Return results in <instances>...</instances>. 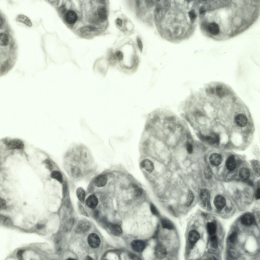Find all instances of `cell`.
Here are the masks:
<instances>
[{"mask_svg": "<svg viewBox=\"0 0 260 260\" xmlns=\"http://www.w3.org/2000/svg\"><path fill=\"white\" fill-rule=\"evenodd\" d=\"M109 66L108 61L98 60L94 63L93 70L95 74L104 77L107 73Z\"/></svg>", "mask_w": 260, "mask_h": 260, "instance_id": "obj_1", "label": "cell"}, {"mask_svg": "<svg viewBox=\"0 0 260 260\" xmlns=\"http://www.w3.org/2000/svg\"><path fill=\"white\" fill-rule=\"evenodd\" d=\"M4 140V142L9 149H22L24 148V143L20 139H14L8 141L5 139Z\"/></svg>", "mask_w": 260, "mask_h": 260, "instance_id": "obj_2", "label": "cell"}, {"mask_svg": "<svg viewBox=\"0 0 260 260\" xmlns=\"http://www.w3.org/2000/svg\"><path fill=\"white\" fill-rule=\"evenodd\" d=\"M200 136L202 140L205 141L210 144H219L220 137L217 134L212 133L208 136H204L201 135Z\"/></svg>", "mask_w": 260, "mask_h": 260, "instance_id": "obj_3", "label": "cell"}, {"mask_svg": "<svg viewBox=\"0 0 260 260\" xmlns=\"http://www.w3.org/2000/svg\"><path fill=\"white\" fill-rule=\"evenodd\" d=\"M200 237V234L197 231L192 230L189 232L188 235V239L191 248L193 247Z\"/></svg>", "mask_w": 260, "mask_h": 260, "instance_id": "obj_4", "label": "cell"}, {"mask_svg": "<svg viewBox=\"0 0 260 260\" xmlns=\"http://www.w3.org/2000/svg\"><path fill=\"white\" fill-rule=\"evenodd\" d=\"M88 242L90 246L93 248L98 247L101 243L100 239L96 234L92 233L90 234L88 238Z\"/></svg>", "mask_w": 260, "mask_h": 260, "instance_id": "obj_5", "label": "cell"}, {"mask_svg": "<svg viewBox=\"0 0 260 260\" xmlns=\"http://www.w3.org/2000/svg\"><path fill=\"white\" fill-rule=\"evenodd\" d=\"M154 254L157 258L162 259L166 257L167 252L166 248L163 245L158 244L155 248Z\"/></svg>", "mask_w": 260, "mask_h": 260, "instance_id": "obj_6", "label": "cell"}, {"mask_svg": "<svg viewBox=\"0 0 260 260\" xmlns=\"http://www.w3.org/2000/svg\"><path fill=\"white\" fill-rule=\"evenodd\" d=\"M131 246L134 251L139 252L143 250L145 247V244L144 242L142 240H135L132 242Z\"/></svg>", "mask_w": 260, "mask_h": 260, "instance_id": "obj_7", "label": "cell"}, {"mask_svg": "<svg viewBox=\"0 0 260 260\" xmlns=\"http://www.w3.org/2000/svg\"><path fill=\"white\" fill-rule=\"evenodd\" d=\"M89 223L86 221H80L76 228L75 231L78 233H83L88 231L90 229Z\"/></svg>", "mask_w": 260, "mask_h": 260, "instance_id": "obj_8", "label": "cell"}, {"mask_svg": "<svg viewBox=\"0 0 260 260\" xmlns=\"http://www.w3.org/2000/svg\"><path fill=\"white\" fill-rule=\"evenodd\" d=\"M86 203L89 207L91 208L94 209L98 204V199L95 195L91 194L87 198L86 201Z\"/></svg>", "mask_w": 260, "mask_h": 260, "instance_id": "obj_9", "label": "cell"}, {"mask_svg": "<svg viewBox=\"0 0 260 260\" xmlns=\"http://www.w3.org/2000/svg\"><path fill=\"white\" fill-rule=\"evenodd\" d=\"M214 203L215 206L217 209H221L225 206L226 203V200L222 196L218 195L215 198Z\"/></svg>", "mask_w": 260, "mask_h": 260, "instance_id": "obj_10", "label": "cell"}, {"mask_svg": "<svg viewBox=\"0 0 260 260\" xmlns=\"http://www.w3.org/2000/svg\"><path fill=\"white\" fill-rule=\"evenodd\" d=\"M65 19L67 22L69 24H73L75 23L77 19V16L74 11L69 10L66 13Z\"/></svg>", "mask_w": 260, "mask_h": 260, "instance_id": "obj_11", "label": "cell"}, {"mask_svg": "<svg viewBox=\"0 0 260 260\" xmlns=\"http://www.w3.org/2000/svg\"><path fill=\"white\" fill-rule=\"evenodd\" d=\"M200 199L204 206L207 204L208 206L209 204L210 195L209 191L205 189L201 190L200 194Z\"/></svg>", "mask_w": 260, "mask_h": 260, "instance_id": "obj_12", "label": "cell"}, {"mask_svg": "<svg viewBox=\"0 0 260 260\" xmlns=\"http://www.w3.org/2000/svg\"><path fill=\"white\" fill-rule=\"evenodd\" d=\"M141 167L149 172H151L154 170V166L153 162L148 159L143 160L140 164Z\"/></svg>", "mask_w": 260, "mask_h": 260, "instance_id": "obj_13", "label": "cell"}, {"mask_svg": "<svg viewBox=\"0 0 260 260\" xmlns=\"http://www.w3.org/2000/svg\"><path fill=\"white\" fill-rule=\"evenodd\" d=\"M107 178L106 176L104 174L98 175L95 178L94 183L95 185L99 187H102L106 184Z\"/></svg>", "mask_w": 260, "mask_h": 260, "instance_id": "obj_14", "label": "cell"}, {"mask_svg": "<svg viewBox=\"0 0 260 260\" xmlns=\"http://www.w3.org/2000/svg\"><path fill=\"white\" fill-rule=\"evenodd\" d=\"M207 29L210 34L214 35L218 34L220 32L219 25L215 22L209 23L207 26Z\"/></svg>", "mask_w": 260, "mask_h": 260, "instance_id": "obj_15", "label": "cell"}, {"mask_svg": "<svg viewBox=\"0 0 260 260\" xmlns=\"http://www.w3.org/2000/svg\"><path fill=\"white\" fill-rule=\"evenodd\" d=\"M209 160L212 165L217 166L221 164L222 161V157L220 154L217 153H214L210 156Z\"/></svg>", "mask_w": 260, "mask_h": 260, "instance_id": "obj_16", "label": "cell"}, {"mask_svg": "<svg viewBox=\"0 0 260 260\" xmlns=\"http://www.w3.org/2000/svg\"><path fill=\"white\" fill-rule=\"evenodd\" d=\"M235 120L237 124L241 127L246 126L248 122L246 116L245 115L241 113L239 114L236 116Z\"/></svg>", "mask_w": 260, "mask_h": 260, "instance_id": "obj_17", "label": "cell"}, {"mask_svg": "<svg viewBox=\"0 0 260 260\" xmlns=\"http://www.w3.org/2000/svg\"><path fill=\"white\" fill-rule=\"evenodd\" d=\"M108 225L110 231L113 235L119 236L122 234V230L120 225L116 224H109Z\"/></svg>", "mask_w": 260, "mask_h": 260, "instance_id": "obj_18", "label": "cell"}, {"mask_svg": "<svg viewBox=\"0 0 260 260\" xmlns=\"http://www.w3.org/2000/svg\"><path fill=\"white\" fill-rule=\"evenodd\" d=\"M241 223L245 225H249L253 223L254 219L253 217L249 214H246L243 215L241 219Z\"/></svg>", "mask_w": 260, "mask_h": 260, "instance_id": "obj_19", "label": "cell"}, {"mask_svg": "<svg viewBox=\"0 0 260 260\" xmlns=\"http://www.w3.org/2000/svg\"><path fill=\"white\" fill-rule=\"evenodd\" d=\"M226 166L227 169L230 171H232L235 168L236 162L234 156L231 155L229 156L226 161Z\"/></svg>", "mask_w": 260, "mask_h": 260, "instance_id": "obj_20", "label": "cell"}, {"mask_svg": "<svg viewBox=\"0 0 260 260\" xmlns=\"http://www.w3.org/2000/svg\"><path fill=\"white\" fill-rule=\"evenodd\" d=\"M160 223L162 227L164 228L171 230L174 229V225L173 223L167 218H162L161 219Z\"/></svg>", "mask_w": 260, "mask_h": 260, "instance_id": "obj_21", "label": "cell"}, {"mask_svg": "<svg viewBox=\"0 0 260 260\" xmlns=\"http://www.w3.org/2000/svg\"><path fill=\"white\" fill-rule=\"evenodd\" d=\"M98 16L100 19L102 21H104L107 18V11L106 8L103 6L99 7L97 10Z\"/></svg>", "mask_w": 260, "mask_h": 260, "instance_id": "obj_22", "label": "cell"}, {"mask_svg": "<svg viewBox=\"0 0 260 260\" xmlns=\"http://www.w3.org/2000/svg\"><path fill=\"white\" fill-rule=\"evenodd\" d=\"M17 21L24 23L27 26L30 27L32 23L30 19L26 16L23 14L18 15L16 19Z\"/></svg>", "mask_w": 260, "mask_h": 260, "instance_id": "obj_23", "label": "cell"}, {"mask_svg": "<svg viewBox=\"0 0 260 260\" xmlns=\"http://www.w3.org/2000/svg\"><path fill=\"white\" fill-rule=\"evenodd\" d=\"M76 195L79 200L83 203L85 197V192L84 189L81 187L78 188L76 190Z\"/></svg>", "mask_w": 260, "mask_h": 260, "instance_id": "obj_24", "label": "cell"}, {"mask_svg": "<svg viewBox=\"0 0 260 260\" xmlns=\"http://www.w3.org/2000/svg\"><path fill=\"white\" fill-rule=\"evenodd\" d=\"M250 172L248 169L243 168L240 170L239 172V177L245 180H248L250 176Z\"/></svg>", "mask_w": 260, "mask_h": 260, "instance_id": "obj_25", "label": "cell"}, {"mask_svg": "<svg viewBox=\"0 0 260 260\" xmlns=\"http://www.w3.org/2000/svg\"><path fill=\"white\" fill-rule=\"evenodd\" d=\"M51 176L52 178L56 180L60 183H63L62 175L60 171L57 170L53 171L52 172Z\"/></svg>", "mask_w": 260, "mask_h": 260, "instance_id": "obj_26", "label": "cell"}, {"mask_svg": "<svg viewBox=\"0 0 260 260\" xmlns=\"http://www.w3.org/2000/svg\"><path fill=\"white\" fill-rule=\"evenodd\" d=\"M251 164L254 172L257 176L260 175V164L258 161L253 160L251 161Z\"/></svg>", "mask_w": 260, "mask_h": 260, "instance_id": "obj_27", "label": "cell"}, {"mask_svg": "<svg viewBox=\"0 0 260 260\" xmlns=\"http://www.w3.org/2000/svg\"><path fill=\"white\" fill-rule=\"evenodd\" d=\"M0 223L1 224L8 226H12L13 224L10 219L1 215H0Z\"/></svg>", "mask_w": 260, "mask_h": 260, "instance_id": "obj_28", "label": "cell"}, {"mask_svg": "<svg viewBox=\"0 0 260 260\" xmlns=\"http://www.w3.org/2000/svg\"><path fill=\"white\" fill-rule=\"evenodd\" d=\"M206 229L208 233L210 235H214L216 231L215 224L213 222H208L206 225Z\"/></svg>", "mask_w": 260, "mask_h": 260, "instance_id": "obj_29", "label": "cell"}, {"mask_svg": "<svg viewBox=\"0 0 260 260\" xmlns=\"http://www.w3.org/2000/svg\"><path fill=\"white\" fill-rule=\"evenodd\" d=\"M97 28L95 27L91 26H88L82 27L80 29L81 33L85 35H88L91 32L95 31Z\"/></svg>", "mask_w": 260, "mask_h": 260, "instance_id": "obj_30", "label": "cell"}, {"mask_svg": "<svg viewBox=\"0 0 260 260\" xmlns=\"http://www.w3.org/2000/svg\"><path fill=\"white\" fill-rule=\"evenodd\" d=\"M194 199V196L193 193L190 190H189L185 204V206L188 207L190 206L193 201Z\"/></svg>", "mask_w": 260, "mask_h": 260, "instance_id": "obj_31", "label": "cell"}, {"mask_svg": "<svg viewBox=\"0 0 260 260\" xmlns=\"http://www.w3.org/2000/svg\"><path fill=\"white\" fill-rule=\"evenodd\" d=\"M9 42L8 38L7 35L4 33L0 34V44L2 46L7 45Z\"/></svg>", "mask_w": 260, "mask_h": 260, "instance_id": "obj_32", "label": "cell"}, {"mask_svg": "<svg viewBox=\"0 0 260 260\" xmlns=\"http://www.w3.org/2000/svg\"><path fill=\"white\" fill-rule=\"evenodd\" d=\"M71 172L73 177L77 178L80 175L81 171L80 169L77 166H73L71 168Z\"/></svg>", "mask_w": 260, "mask_h": 260, "instance_id": "obj_33", "label": "cell"}, {"mask_svg": "<svg viewBox=\"0 0 260 260\" xmlns=\"http://www.w3.org/2000/svg\"><path fill=\"white\" fill-rule=\"evenodd\" d=\"M210 238V241L211 245L214 248H216L218 246V242L217 237L216 235H212Z\"/></svg>", "mask_w": 260, "mask_h": 260, "instance_id": "obj_34", "label": "cell"}, {"mask_svg": "<svg viewBox=\"0 0 260 260\" xmlns=\"http://www.w3.org/2000/svg\"><path fill=\"white\" fill-rule=\"evenodd\" d=\"M134 196L136 198H139L142 195V189L136 186L134 187Z\"/></svg>", "mask_w": 260, "mask_h": 260, "instance_id": "obj_35", "label": "cell"}, {"mask_svg": "<svg viewBox=\"0 0 260 260\" xmlns=\"http://www.w3.org/2000/svg\"><path fill=\"white\" fill-rule=\"evenodd\" d=\"M204 175L205 178L207 179H209L212 178V173L211 169L209 167H206L205 170Z\"/></svg>", "mask_w": 260, "mask_h": 260, "instance_id": "obj_36", "label": "cell"}, {"mask_svg": "<svg viewBox=\"0 0 260 260\" xmlns=\"http://www.w3.org/2000/svg\"><path fill=\"white\" fill-rule=\"evenodd\" d=\"M114 56L117 60L120 62L122 61L123 58V53L120 51H117L115 54Z\"/></svg>", "mask_w": 260, "mask_h": 260, "instance_id": "obj_37", "label": "cell"}, {"mask_svg": "<svg viewBox=\"0 0 260 260\" xmlns=\"http://www.w3.org/2000/svg\"><path fill=\"white\" fill-rule=\"evenodd\" d=\"M237 237V233L236 232H234L231 233L229 237L230 241L232 243H234L236 241Z\"/></svg>", "mask_w": 260, "mask_h": 260, "instance_id": "obj_38", "label": "cell"}, {"mask_svg": "<svg viewBox=\"0 0 260 260\" xmlns=\"http://www.w3.org/2000/svg\"><path fill=\"white\" fill-rule=\"evenodd\" d=\"M43 162L46 165L47 168L50 170H51L53 169V166L51 161L48 159L44 160Z\"/></svg>", "mask_w": 260, "mask_h": 260, "instance_id": "obj_39", "label": "cell"}, {"mask_svg": "<svg viewBox=\"0 0 260 260\" xmlns=\"http://www.w3.org/2000/svg\"><path fill=\"white\" fill-rule=\"evenodd\" d=\"M151 211L152 214L155 216H158V212L155 206L152 203L150 205Z\"/></svg>", "mask_w": 260, "mask_h": 260, "instance_id": "obj_40", "label": "cell"}, {"mask_svg": "<svg viewBox=\"0 0 260 260\" xmlns=\"http://www.w3.org/2000/svg\"><path fill=\"white\" fill-rule=\"evenodd\" d=\"M189 17L192 22L196 18V15L193 10L190 11L188 13Z\"/></svg>", "mask_w": 260, "mask_h": 260, "instance_id": "obj_41", "label": "cell"}, {"mask_svg": "<svg viewBox=\"0 0 260 260\" xmlns=\"http://www.w3.org/2000/svg\"><path fill=\"white\" fill-rule=\"evenodd\" d=\"M24 250H20L18 251L17 253V256L19 260L23 259V254L24 252Z\"/></svg>", "mask_w": 260, "mask_h": 260, "instance_id": "obj_42", "label": "cell"}, {"mask_svg": "<svg viewBox=\"0 0 260 260\" xmlns=\"http://www.w3.org/2000/svg\"><path fill=\"white\" fill-rule=\"evenodd\" d=\"M186 148L188 153L190 154H191L193 151V147L192 144L188 142L186 145Z\"/></svg>", "mask_w": 260, "mask_h": 260, "instance_id": "obj_43", "label": "cell"}, {"mask_svg": "<svg viewBox=\"0 0 260 260\" xmlns=\"http://www.w3.org/2000/svg\"><path fill=\"white\" fill-rule=\"evenodd\" d=\"M137 41L138 48L140 50L141 52L143 49V45L142 41L139 37L137 38Z\"/></svg>", "mask_w": 260, "mask_h": 260, "instance_id": "obj_44", "label": "cell"}, {"mask_svg": "<svg viewBox=\"0 0 260 260\" xmlns=\"http://www.w3.org/2000/svg\"><path fill=\"white\" fill-rule=\"evenodd\" d=\"M0 207L1 209H5L6 207L5 201L1 198H0Z\"/></svg>", "mask_w": 260, "mask_h": 260, "instance_id": "obj_45", "label": "cell"}, {"mask_svg": "<svg viewBox=\"0 0 260 260\" xmlns=\"http://www.w3.org/2000/svg\"><path fill=\"white\" fill-rule=\"evenodd\" d=\"M67 190V186L66 183L64 182L63 185V195L64 196L66 193Z\"/></svg>", "mask_w": 260, "mask_h": 260, "instance_id": "obj_46", "label": "cell"}, {"mask_svg": "<svg viewBox=\"0 0 260 260\" xmlns=\"http://www.w3.org/2000/svg\"><path fill=\"white\" fill-rule=\"evenodd\" d=\"M255 198L256 199L258 200L260 198V189L259 187L256 190L255 194Z\"/></svg>", "mask_w": 260, "mask_h": 260, "instance_id": "obj_47", "label": "cell"}, {"mask_svg": "<svg viewBox=\"0 0 260 260\" xmlns=\"http://www.w3.org/2000/svg\"><path fill=\"white\" fill-rule=\"evenodd\" d=\"M116 22L118 26L121 27L122 25V20L120 18H117L116 20Z\"/></svg>", "mask_w": 260, "mask_h": 260, "instance_id": "obj_48", "label": "cell"}, {"mask_svg": "<svg viewBox=\"0 0 260 260\" xmlns=\"http://www.w3.org/2000/svg\"><path fill=\"white\" fill-rule=\"evenodd\" d=\"M129 256L130 258L132 259H139L138 257L136 255L132 253H130L129 254Z\"/></svg>", "mask_w": 260, "mask_h": 260, "instance_id": "obj_49", "label": "cell"}, {"mask_svg": "<svg viewBox=\"0 0 260 260\" xmlns=\"http://www.w3.org/2000/svg\"><path fill=\"white\" fill-rule=\"evenodd\" d=\"M45 225L43 224H37V227L38 230L41 229L45 227Z\"/></svg>", "mask_w": 260, "mask_h": 260, "instance_id": "obj_50", "label": "cell"}, {"mask_svg": "<svg viewBox=\"0 0 260 260\" xmlns=\"http://www.w3.org/2000/svg\"><path fill=\"white\" fill-rule=\"evenodd\" d=\"M145 2L147 5L149 6H150L153 4L152 1H146Z\"/></svg>", "mask_w": 260, "mask_h": 260, "instance_id": "obj_51", "label": "cell"}, {"mask_svg": "<svg viewBox=\"0 0 260 260\" xmlns=\"http://www.w3.org/2000/svg\"><path fill=\"white\" fill-rule=\"evenodd\" d=\"M3 23V20L2 17H0V27H1L2 26V25Z\"/></svg>", "mask_w": 260, "mask_h": 260, "instance_id": "obj_52", "label": "cell"}, {"mask_svg": "<svg viewBox=\"0 0 260 260\" xmlns=\"http://www.w3.org/2000/svg\"><path fill=\"white\" fill-rule=\"evenodd\" d=\"M88 260H92V259L89 256H87L86 257V259Z\"/></svg>", "mask_w": 260, "mask_h": 260, "instance_id": "obj_53", "label": "cell"}, {"mask_svg": "<svg viewBox=\"0 0 260 260\" xmlns=\"http://www.w3.org/2000/svg\"><path fill=\"white\" fill-rule=\"evenodd\" d=\"M136 5H137V6H139V4H140L139 1H136Z\"/></svg>", "mask_w": 260, "mask_h": 260, "instance_id": "obj_54", "label": "cell"}]
</instances>
